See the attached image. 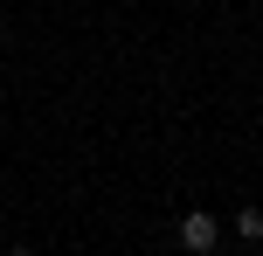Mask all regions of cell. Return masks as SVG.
Returning a JSON list of instances; mask_svg holds the SVG:
<instances>
[{"instance_id": "6da1fadb", "label": "cell", "mask_w": 263, "mask_h": 256, "mask_svg": "<svg viewBox=\"0 0 263 256\" xmlns=\"http://www.w3.org/2000/svg\"><path fill=\"white\" fill-rule=\"evenodd\" d=\"M180 249H194V256H208V249H222V222H215L208 208H194V215L180 222Z\"/></svg>"}, {"instance_id": "3957f363", "label": "cell", "mask_w": 263, "mask_h": 256, "mask_svg": "<svg viewBox=\"0 0 263 256\" xmlns=\"http://www.w3.org/2000/svg\"><path fill=\"white\" fill-rule=\"evenodd\" d=\"M7 256H35V249H7Z\"/></svg>"}, {"instance_id": "7a4b0ae2", "label": "cell", "mask_w": 263, "mask_h": 256, "mask_svg": "<svg viewBox=\"0 0 263 256\" xmlns=\"http://www.w3.org/2000/svg\"><path fill=\"white\" fill-rule=\"evenodd\" d=\"M236 235H242V243H263V208H242V215H236Z\"/></svg>"}]
</instances>
